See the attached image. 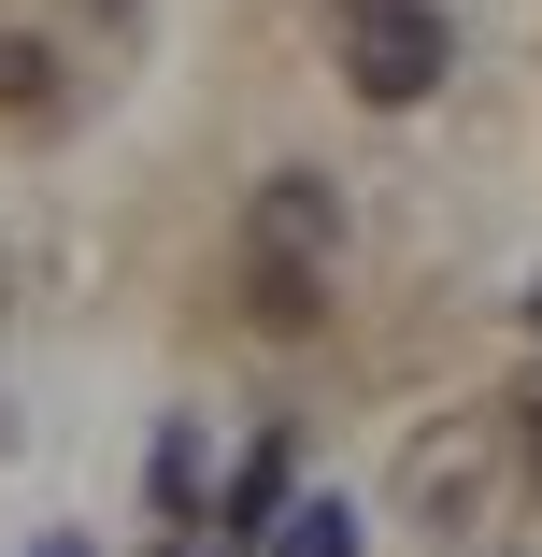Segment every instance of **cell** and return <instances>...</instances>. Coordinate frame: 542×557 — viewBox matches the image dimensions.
Returning <instances> with one entry per match:
<instances>
[{"instance_id":"7a4b0ae2","label":"cell","mask_w":542,"mask_h":557,"mask_svg":"<svg viewBox=\"0 0 542 557\" xmlns=\"http://www.w3.org/2000/svg\"><path fill=\"white\" fill-rule=\"evenodd\" d=\"M514 472H528L514 400H500V414H443V429L400 458V515H414L428 543H486V529H500V500H514Z\"/></svg>"},{"instance_id":"52a82bcc","label":"cell","mask_w":542,"mask_h":557,"mask_svg":"<svg viewBox=\"0 0 542 557\" xmlns=\"http://www.w3.org/2000/svg\"><path fill=\"white\" fill-rule=\"evenodd\" d=\"M514 314H528V329H542V272H528V300H514Z\"/></svg>"},{"instance_id":"8992f818","label":"cell","mask_w":542,"mask_h":557,"mask_svg":"<svg viewBox=\"0 0 542 557\" xmlns=\"http://www.w3.org/2000/svg\"><path fill=\"white\" fill-rule=\"evenodd\" d=\"M514 429H528V472H542V386H514Z\"/></svg>"},{"instance_id":"277c9868","label":"cell","mask_w":542,"mask_h":557,"mask_svg":"<svg viewBox=\"0 0 542 557\" xmlns=\"http://www.w3.org/2000/svg\"><path fill=\"white\" fill-rule=\"evenodd\" d=\"M0 115H15V129H58V115H72L58 58H43V44H15V29H0Z\"/></svg>"},{"instance_id":"5b68a950","label":"cell","mask_w":542,"mask_h":557,"mask_svg":"<svg viewBox=\"0 0 542 557\" xmlns=\"http://www.w3.org/2000/svg\"><path fill=\"white\" fill-rule=\"evenodd\" d=\"M272 557H357V500H329V486L286 500V515H272Z\"/></svg>"},{"instance_id":"3957f363","label":"cell","mask_w":542,"mask_h":557,"mask_svg":"<svg viewBox=\"0 0 542 557\" xmlns=\"http://www.w3.org/2000/svg\"><path fill=\"white\" fill-rule=\"evenodd\" d=\"M443 72H457L443 0H343V86L371 100V115H414Z\"/></svg>"},{"instance_id":"6da1fadb","label":"cell","mask_w":542,"mask_h":557,"mask_svg":"<svg viewBox=\"0 0 542 557\" xmlns=\"http://www.w3.org/2000/svg\"><path fill=\"white\" fill-rule=\"evenodd\" d=\"M329 244H343V186L329 172H272L243 200V314L257 329H314L329 300Z\"/></svg>"},{"instance_id":"ba28073f","label":"cell","mask_w":542,"mask_h":557,"mask_svg":"<svg viewBox=\"0 0 542 557\" xmlns=\"http://www.w3.org/2000/svg\"><path fill=\"white\" fill-rule=\"evenodd\" d=\"M58 557H72V543H58Z\"/></svg>"}]
</instances>
